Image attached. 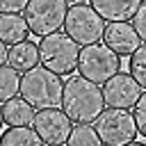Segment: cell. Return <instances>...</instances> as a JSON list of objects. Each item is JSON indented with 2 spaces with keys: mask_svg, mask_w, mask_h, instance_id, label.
Wrapping results in <instances>:
<instances>
[{
  "mask_svg": "<svg viewBox=\"0 0 146 146\" xmlns=\"http://www.w3.org/2000/svg\"><path fill=\"white\" fill-rule=\"evenodd\" d=\"M62 110L73 123H96V119L105 110L103 87L82 78L80 73L71 75L68 80H64Z\"/></svg>",
  "mask_w": 146,
  "mask_h": 146,
  "instance_id": "1",
  "label": "cell"
},
{
  "mask_svg": "<svg viewBox=\"0 0 146 146\" xmlns=\"http://www.w3.org/2000/svg\"><path fill=\"white\" fill-rule=\"evenodd\" d=\"M18 96H23L36 110L59 107L62 96H64V80L59 73L39 64L21 75V94Z\"/></svg>",
  "mask_w": 146,
  "mask_h": 146,
  "instance_id": "2",
  "label": "cell"
},
{
  "mask_svg": "<svg viewBox=\"0 0 146 146\" xmlns=\"http://www.w3.org/2000/svg\"><path fill=\"white\" fill-rule=\"evenodd\" d=\"M78 59H80V46L66 32H55V34L41 36V41H39L41 66H46L59 75H73L78 71Z\"/></svg>",
  "mask_w": 146,
  "mask_h": 146,
  "instance_id": "3",
  "label": "cell"
},
{
  "mask_svg": "<svg viewBox=\"0 0 146 146\" xmlns=\"http://www.w3.org/2000/svg\"><path fill=\"white\" fill-rule=\"evenodd\" d=\"M121 71V57L107 48L105 43H91L80 48V59H78V73L96 84H105L110 78H114Z\"/></svg>",
  "mask_w": 146,
  "mask_h": 146,
  "instance_id": "4",
  "label": "cell"
},
{
  "mask_svg": "<svg viewBox=\"0 0 146 146\" xmlns=\"http://www.w3.org/2000/svg\"><path fill=\"white\" fill-rule=\"evenodd\" d=\"M64 32L78 43V46H91L103 41L105 21L91 5H71L64 21Z\"/></svg>",
  "mask_w": 146,
  "mask_h": 146,
  "instance_id": "5",
  "label": "cell"
},
{
  "mask_svg": "<svg viewBox=\"0 0 146 146\" xmlns=\"http://www.w3.org/2000/svg\"><path fill=\"white\" fill-rule=\"evenodd\" d=\"M96 132L105 146H125L135 141L139 135L135 114L130 110H103V114L96 119Z\"/></svg>",
  "mask_w": 146,
  "mask_h": 146,
  "instance_id": "6",
  "label": "cell"
},
{
  "mask_svg": "<svg viewBox=\"0 0 146 146\" xmlns=\"http://www.w3.org/2000/svg\"><path fill=\"white\" fill-rule=\"evenodd\" d=\"M66 11V0H30L25 9V21L34 36H48L64 27Z\"/></svg>",
  "mask_w": 146,
  "mask_h": 146,
  "instance_id": "7",
  "label": "cell"
},
{
  "mask_svg": "<svg viewBox=\"0 0 146 146\" xmlns=\"http://www.w3.org/2000/svg\"><path fill=\"white\" fill-rule=\"evenodd\" d=\"M32 128L39 132L43 144H64L73 130V121L68 119V114L64 110L48 107V110H39L34 114Z\"/></svg>",
  "mask_w": 146,
  "mask_h": 146,
  "instance_id": "8",
  "label": "cell"
},
{
  "mask_svg": "<svg viewBox=\"0 0 146 146\" xmlns=\"http://www.w3.org/2000/svg\"><path fill=\"white\" fill-rule=\"evenodd\" d=\"M139 96H141V87L130 73H121L119 71L114 78H110L103 84V98H105L107 107L130 110V107H135Z\"/></svg>",
  "mask_w": 146,
  "mask_h": 146,
  "instance_id": "9",
  "label": "cell"
},
{
  "mask_svg": "<svg viewBox=\"0 0 146 146\" xmlns=\"http://www.w3.org/2000/svg\"><path fill=\"white\" fill-rule=\"evenodd\" d=\"M103 43L107 48H112L119 57H128L141 46V39L130 21H112L105 25Z\"/></svg>",
  "mask_w": 146,
  "mask_h": 146,
  "instance_id": "10",
  "label": "cell"
},
{
  "mask_svg": "<svg viewBox=\"0 0 146 146\" xmlns=\"http://www.w3.org/2000/svg\"><path fill=\"white\" fill-rule=\"evenodd\" d=\"M91 7L100 14L103 21H132L141 0H91Z\"/></svg>",
  "mask_w": 146,
  "mask_h": 146,
  "instance_id": "11",
  "label": "cell"
},
{
  "mask_svg": "<svg viewBox=\"0 0 146 146\" xmlns=\"http://www.w3.org/2000/svg\"><path fill=\"white\" fill-rule=\"evenodd\" d=\"M7 64L14 66L18 73H25L34 66H39V46L30 39L9 46V55H7Z\"/></svg>",
  "mask_w": 146,
  "mask_h": 146,
  "instance_id": "12",
  "label": "cell"
},
{
  "mask_svg": "<svg viewBox=\"0 0 146 146\" xmlns=\"http://www.w3.org/2000/svg\"><path fill=\"white\" fill-rule=\"evenodd\" d=\"M30 27L25 16L21 14H0V41L7 46H16L30 36Z\"/></svg>",
  "mask_w": 146,
  "mask_h": 146,
  "instance_id": "13",
  "label": "cell"
},
{
  "mask_svg": "<svg viewBox=\"0 0 146 146\" xmlns=\"http://www.w3.org/2000/svg\"><path fill=\"white\" fill-rule=\"evenodd\" d=\"M2 119H5V125H9V128L32 125V121H34V110H32V105H30L23 96H16V98L2 103Z\"/></svg>",
  "mask_w": 146,
  "mask_h": 146,
  "instance_id": "14",
  "label": "cell"
},
{
  "mask_svg": "<svg viewBox=\"0 0 146 146\" xmlns=\"http://www.w3.org/2000/svg\"><path fill=\"white\" fill-rule=\"evenodd\" d=\"M0 146H43V139L39 132L30 125H18V128H7L0 135Z\"/></svg>",
  "mask_w": 146,
  "mask_h": 146,
  "instance_id": "15",
  "label": "cell"
},
{
  "mask_svg": "<svg viewBox=\"0 0 146 146\" xmlns=\"http://www.w3.org/2000/svg\"><path fill=\"white\" fill-rule=\"evenodd\" d=\"M21 94V75L14 66H0V103H7Z\"/></svg>",
  "mask_w": 146,
  "mask_h": 146,
  "instance_id": "16",
  "label": "cell"
},
{
  "mask_svg": "<svg viewBox=\"0 0 146 146\" xmlns=\"http://www.w3.org/2000/svg\"><path fill=\"white\" fill-rule=\"evenodd\" d=\"M66 146H105L96 132V128H91V123H75L68 139H66Z\"/></svg>",
  "mask_w": 146,
  "mask_h": 146,
  "instance_id": "17",
  "label": "cell"
},
{
  "mask_svg": "<svg viewBox=\"0 0 146 146\" xmlns=\"http://www.w3.org/2000/svg\"><path fill=\"white\" fill-rule=\"evenodd\" d=\"M128 71L130 75L139 82L141 89H146V43H141L128 59Z\"/></svg>",
  "mask_w": 146,
  "mask_h": 146,
  "instance_id": "18",
  "label": "cell"
},
{
  "mask_svg": "<svg viewBox=\"0 0 146 146\" xmlns=\"http://www.w3.org/2000/svg\"><path fill=\"white\" fill-rule=\"evenodd\" d=\"M135 121H137V130L141 137H146V91H141L139 100L135 103Z\"/></svg>",
  "mask_w": 146,
  "mask_h": 146,
  "instance_id": "19",
  "label": "cell"
},
{
  "mask_svg": "<svg viewBox=\"0 0 146 146\" xmlns=\"http://www.w3.org/2000/svg\"><path fill=\"white\" fill-rule=\"evenodd\" d=\"M30 0H0V14H21L25 11Z\"/></svg>",
  "mask_w": 146,
  "mask_h": 146,
  "instance_id": "20",
  "label": "cell"
},
{
  "mask_svg": "<svg viewBox=\"0 0 146 146\" xmlns=\"http://www.w3.org/2000/svg\"><path fill=\"white\" fill-rule=\"evenodd\" d=\"M132 25H135V30H137V34H139V39L146 43V2L137 9V14L132 16Z\"/></svg>",
  "mask_w": 146,
  "mask_h": 146,
  "instance_id": "21",
  "label": "cell"
},
{
  "mask_svg": "<svg viewBox=\"0 0 146 146\" xmlns=\"http://www.w3.org/2000/svg\"><path fill=\"white\" fill-rule=\"evenodd\" d=\"M7 55H9V48H7V43L0 41V66L7 64Z\"/></svg>",
  "mask_w": 146,
  "mask_h": 146,
  "instance_id": "22",
  "label": "cell"
},
{
  "mask_svg": "<svg viewBox=\"0 0 146 146\" xmlns=\"http://www.w3.org/2000/svg\"><path fill=\"white\" fill-rule=\"evenodd\" d=\"M125 146H146L144 141H130V144H125Z\"/></svg>",
  "mask_w": 146,
  "mask_h": 146,
  "instance_id": "23",
  "label": "cell"
},
{
  "mask_svg": "<svg viewBox=\"0 0 146 146\" xmlns=\"http://www.w3.org/2000/svg\"><path fill=\"white\" fill-rule=\"evenodd\" d=\"M66 2H71V5H84L87 0H66Z\"/></svg>",
  "mask_w": 146,
  "mask_h": 146,
  "instance_id": "24",
  "label": "cell"
},
{
  "mask_svg": "<svg viewBox=\"0 0 146 146\" xmlns=\"http://www.w3.org/2000/svg\"><path fill=\"white\" fill-rule=\"evenodd\" d=\"M5 125V119H2V107H0V128Z\"/></svg>",
  "mask_w": 146,
  "mask_h": 146,
  "instance_id": "25",
  "label": "cell"
},
{
  "mask_svg": "<svg viewBox=\"0 0 146 146\" xmlns=\"http://www.w3.org/2000/svg\"><path fill=\"white\" fill-rule=\"evenodd\" d=\"M48 146H62V144H48Z\"/></svg>",
  "mask_w": 146,
  "mask_h": 146,
  "instance_id": "26",
  "label": "cell"
}]
</instances>
